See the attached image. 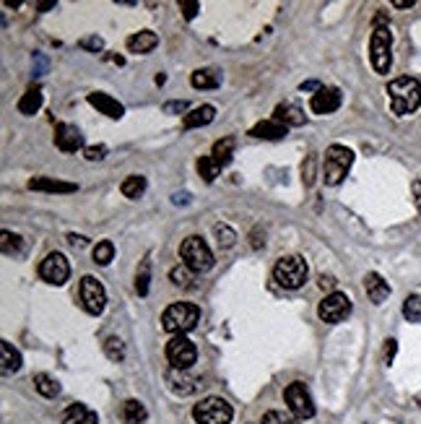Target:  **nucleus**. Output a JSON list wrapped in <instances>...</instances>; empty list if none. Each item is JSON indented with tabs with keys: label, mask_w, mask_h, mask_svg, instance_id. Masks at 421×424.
<instances>
[{
	"label": "nucleus",
	"mask_w": 421,
	"mask_h": 424,
	"mask_svg": "<svg viewBox=\"0 0 421 424\" xmlns=\"http://www.w3.org/2000/svg\"><path fill=\"white\" fill-rule=\"evenodd\" d=\"M387 99H390V113L396 117L413 115L421 107V84L411 75H400L387 84Z\"/></svg>",
	"instance_id": "1"
},
{
	"label": "nucleus",
	"mask_w": 421,
	"mask_h": 424,
	"mask_svg": "<svg viewBox=\"0 0 421 424\" xmlns=\"http://www.w3.org/2000/svg\"><path fill=\"white\" fill-rule=\"evenodd\" d=\"M200 323V307L193 302H174L161 312V328L174 336H185Z\"/></svg>",
	"instance_id": "2"
},
{
	"label": "nucleus",
	"mask_w": 421,
	"mask_h": 424,
	"mask_svg": "<svg viewBox=\"0 0 421 424\" xmlns=\"http://www.w3.org/2000/svg\"><path fill=\"white\" fill-rule=\"evenodd\" d=\"M370 62L374 73L385 75L393 65V32L390 26L374 24L370 37Z\"/></svg>",
	"instance_id": "3"
},
{
	"label": "nucleus",
	"mask_w": 421,
	"mask_h": 424,
	"mask_svg": "<svg viewBox=\"0 0 421 424\" xmlns=\"http://www.w3.org/2000/svg\"><path fill=\"white\" fill-rule=\"evenodd\" d=\"M351 164H354V151L341 146V143L328 146V151H325V164H322V180H325V185L330 187L341 185L344 177L348 175V169H351Z\"/></svg>",
	"instance_id": "4"
},
{
	"label": "nucleus",
	"mask_w": 421,
	"mask_h": 424,
	"mask_svg": "<svg viewBox=\"0 0 421 424\" xmlns=\"http://www.w3.org/2000/svg\"><path fill=\"white\" fill-rule=\"evenodd\" d=\"M307 274H310V268L302 255H284L273 268L276 284L284 289H302L307 284Z\"/></svg>",
	"instance_id": "5"
},
{
	"label": "nucleus",
	"mask_w": 421,
	"mask_h": 424,
	"mask_svg": "<svg viewBox=\"0 0 421 424\" xmlns=\"http://www.w3.org/2000/svg\"><path fill=\"white\" fill-rule=\"evenodd\" d=\"M180 258H182V266H187L193 274H206L213 268V252L206 245V239L193 235V237L182 239L180 245Z\"/></svg>",
	"instance_id": "6"
},
{
	"label": "nucleus",
	"mask_w": 421,
	"mask_h": 424,
	"mask_svg": "<svg viewBox=\"0 0 421 424\" xmlns=\"http://www.w3.org/2000/svg\"><path fill=\"white\" fill-rule=\"evenodd\" d=\"M232 416H234V412H232L229 401H224L221 396H208L193 409L195 424H229Z\"/></svg>",
	"instance_id": "7"
},
{
	"label": "nucleus",
	"mask_w": 421,
	"mask_h": 424,
	"mask_svg": "<svg viewBox=\"0 0 421 424\" xmlns=\"http://www.w3.org/2000/svg\"><path fill=\"white\" fill-rule=\"evenodd\" d=\"M78 297H81V305H84V310L88 315H101L104 307H107V292H104L99 279H94V276H84L81 279Z\"/></svg>",
	"instance_id": "8"
},
{
	"label": "nucleus",
	"mask_w": 421,
	"mask_h": 424,
	"mask_svg": "<svg viewBox=\"0 0 421 424\" xmlns=\"http://www.w3.org/2000/svg\"><path fill=\"white\" fill-rule=\"evenodd\" d=\"M284 401L289 406V412L294 414L297 419H312L315 416V401H312L310 390L304 383H291L284 390Z\"/></svg>",
	"instance_id": "9"
},
{
	"label": "nucleus",
	"mask_w": 421,
	"mask_h": 424,
	"mask_svg": "<svg viewBox=\"0 0 421 424\" xmlns=\"http://www.w3.org/2000/svg\"><path fill=\"white\" fill-rule=\"evenodd\" d=\"M167 360L172 364V370H190L198 360V346L187 336H174L167 344Z\"/></svg>",
	"instance_id": "10"
},
{
	"label": "nucleus",
	"mask_w": 421,
	"mask_h": 424,
	"mask_svg": "<svg viewBox=\"0 0 421 424\" xmlns=\"http://www.w3.org/2000/svg\"><path fill=\"white\" fill-rule=\"evenodd\" d=\"M317 315H320L322 323H330V325L344 323L348 315H351V300H348V294H344V292H330L320 302Z\"/></svg>",
	"instance_id": "11"
},
{
	"label": "nucleus",
	"mask_w": 421,
	"mask_h": 424,
	"mask_svg": "<svg viewBox=\"0 0 421 424\" xmlns=\"http://www.w3.org/2000/svg\"><path fill=\"white\" fill-rule=\"evenodd\" d=\"M39 276L52 287H62L68 281V276H71V263L62 252H50L45 261L39 263Z\"/></svg>",
	"instance_id": "12"
},
{
	"label": "nucleus",
	"mask_w": 421,
	"mask_h": 424,
	"mask_svg": "<svg viewBox=\"0 0 421 424\" xmlns=\"http://www.w3.org/2000/svg\"><path fill=\"white\" fill-rule=\"evenodd\" d=\"M341 102H344V94H341V89L322 86L320 91H315V94H312L310 110L315 115H330V113H335V110L341 107Z\"/></svg>",
	"instance_id": "13"
},
{
	"label": "nucleus",
	"mask_w": 421,
	"mask_h": 424,
	"mask_svg": "<svg viewBox=\"0 0 421 424\" xmlns=\"http://www.w3.org/2000/svg\"><path fill=\"white\" fill-rule=\"evenodd\" d=\"M55 146L62 151V154H75V151L84 146V136L81 130L71 123H60L55 128Z\"/></svg>",
	"instance_id": "14"
},
{
	"label": "nucleus",
	"mask_w": 421,
	"mask_h": 424,
	"mask_svg": "<svg viewBox=\"0 0 421 424\" xmlns=\"http://www.w3.org/2000/svg\"><path fill=\"white\" fill-rule=\"evenodd\" d=\"M273 120L276 123L286 125V128H299V125H304V110L297 107L294 102H281L276 110H273Z\"/></svg>",
	"instance_id": "15"
},
{
	"label": "nucleus",
	"mask_w": 421,
	"mask_h": 424,
	"mask_svg": "<svg viewBox=\"0 0 421 424\" xmlns=\"http://www.w3.org/2000/svg\"><path fill=\"white\" fill-rule=\"evenodd\" d=\"M88 104L97 107L101 115H107V117H112V120H120V117L125 115L123 104H120L117 99H112L110 94H104V91H91V94H88Z\"/></svg>",
	"instance_id": "16"
},
{
	"label": "nucleus",
	"mask_w": 421,
	"mask_h": 424,
	"mask_svg": "<svg viewBox=\"0 0 421 424\" xmlns=\"http://www.w3.org/2000/svg\"><path fill=\"white\" fill-rule=\"evenodd\" d=\"M62 424H99V416L86 403H71L62 412Z\"/></svg>",
	"instance_id": "17"
},
{
	"label": "nucleus",
	"mask_w": 421,
	"mask_h": 424,
	"mask_svg": "<svg viewBox=\"0 0 421 424\" xmlns=\"http://www.w3.org/2000/svg\"><path fill=\"white\" fill-rule=\"evenodd\" d=\"M364 289H367V297H370L374 305H383V302L390 297V284H387L380 274H374V271L364 276Z\"/></svg>",
	"instance_id": "18"
},
{
	"label": "nucleus",
	"mask_w": 421,
	"mask_h": 424,
	"mask_svg": "<svg viewBox=\"0 0 421 424\" xmlns=\"http://www.w3.org/2000/svg\"><path fill=\"white\" fill-rule=\"evenodd\" d=\"M29 190H42V193H75L78 185L75 182H65V180H55V177H34V180H29Z\"/></svg>",
	"instance_id": "19"
},
{
	"label": "nucleus",
	"mask_w": 421,
	"mask_h": 424,
	"mask_svg": "<svg viewBox=\"0 0 421 424\" xmlns=\"http://www.w3.org/2000/svg\"><path fill=\"white\" fill-rule=\"evenodd\" d=\"M128 50L136 52V55H149L156 45H159V37H156V32H151V29H143V32H138L133 37H128Z\"/></svg>",
	"instance_id": "20"
},
{
	"label": "nucleus",
	"mask_w": 421,
	"mask_h": 424,
	"mask_svg": "<svg viewBox=\"0 0 421 424\" xmlns=\"http://www.w3.org/2000/svg\"><path fill=\"white\" fill-rule=\"evenodd\" d=\"M213 117H216V107H210V104H200V107L190 110V113L182 117V128H185V130L203 128V125L213 123Z\"/></svg>",
	"instance_id": "21"
},
{
	"label": "nucleus",
	"mask_w": 421,
	"mask_h": 424,
	"mask_svg": "<svg viewBox=\"0 0 421 424\" xmlns=\"http://www.w3.org/2000/svg\"><path fill=\"white\" fill-rule=\"evenodd\" d=\"M286 125H281V123H276V120H261L258 125H252L250 128V136L252 138H265V141H281V138L286 136Z\"/></svg>",
	"instance_id": "22"
},
{
	"label": "nucleus",
	"mask_w": 421,
	"mask_h": 424,
	"mask_svg": "<svg viewBox=\"0 0 421 424\" xmlns=\"http://www.w3.org/2000/svg\"><path fill=\"white\" fill-rule=\"evenodd\" d=\"M0 354H3V360H0V373L3 375H13L21 370V364H24V360H21V354H19V349H13L11 341H0Z\"/></svg>",
	"instance_id": "23"
},
{
	"label": "nucleus",
	"mask_w": 421,
	"mask_h": 424,
	"mask_svg": "<svg viewBox=\"0 0 421 424\" xmlns=\"http://www.w3.org/2000/svg\"><path fill=\"white\" fill-rule=\"evenodd\" d=\"M120 419H123V424H143L149 419V412H146V406L141 401L128 399L120 406Z\"/></svg>",
	"instance_id": "24"
},
{
	"label": "nucleus",
	"mask_w": 421,
	"mask_h": 424,
	"mask_svg": "<svg viewBox=\"0 0 421 424\" xmlns=\"http://www.w3.org/2000/svg\"><path fill=\"white\" fill-rule=\"evenodd\" d=\"M0 245H3V255H8V258H24L26 255V242L21 235H13L8 229H3V235H0Z\"/></svg>",
	"instance_id": "25"
},
{
	"label": "nucleus",
	"mask_w": 421,
	"mask_h": 424,
	"mask_svg": "<svg viewBox=\"0 0 421 424\" xmlns=\"http://www.w3.org/2000/svg\"><path fill=\"white\" fill-rule=\"evenodd\" d=\"M182 373H185V370H169V373H167V383H169L172 393H177V396H190V393L195 390V380Z\"/></svg>",
	"instance_id": "26"
},
{
	"label": "nucleus",
	"mask_w": 421,
	"mask_h": 424,
	"mask_svg": "<svg viewBox=\"0 0 421 424\" xmlns=\"http://www.w3.org/2000/svg\"><path fill=\"white\" fill-rule=\"evenodd\" d=\"M146 187H149V180L143 175H128L123 182H120V193H123L125 198L138 200L146 193Z\"/></svg>",
	"instance_id": "27"
},
{
	"label": "nucleus",
	"mask_w": 421,
	"mask_h": 424,
	"mask_svg": "<svg viewBox=\"0 0 421 424\" xmlns=\"http://www.w3.org/2000/svg\"><path fill=\"white\" fill-rule=\"evenodd\" d=\"M42 102H45V97H42V89L39 86H32V89H26V94L19 99V113L21 115H37L39 113V107H42Z\"/></svg>",
	"instance_id": "28"
},
{
	"label": "nucleus",
	"mask_w": 421,
	"mask_h": 424,
	"mask_svg": "<svg viewBox=\"0 0 421 424\" xmlns=\"http://www.w3.org/2000/svg\"><path fill=\"white\" fill-rule=\"evenodd\" d=\"M190 84L195 89H216L221 84V73L213 68H198L195 73L190 75Z\"/></svg>",
	"instance_id": "29"
},
{
	"label": "nucleus",
	"mask_w": 421,
	"mask_h": 424,
	"mask_svg": "<svg viewBox=\"0 0 421 424\" xmlns=\"http://www.w3.org/2000/svg\"><path fill=\"white\" fill-rule=\"evenodd\" d=\"M234 143L237 141L232 136L216 141V143H213V151H210V156L221 164V167H226V164L232 162V156H234Z\"/></svg>",
	"instance_id": "30"
},
{
	"label": "nucleus",
	"mask_w": 421,
	"mask_h": 424,
	"mask_svg": "<svg viewBox=\"0 0 421 424\" xmlns=\"http://www.w3.org/2000/svg\"><path fill=\"white\" fill-rule=\"evenodd\" d=\"M34 388H37L39 396H45V399H55V396L60 393V383L47 373L34 375Z\"/></svg>",
	"instance_id": "31"
},
{
	"label": "nucleus",
	"mask_w": 421,
	"mask_h": 424,
	"mask_svg": "<svg viewBox=\"0 0 421 424\" xmlns=\"http://www.w3.org/2000/svg\"><path fill=\"white\" fill-rule=\"evenodd\" d=\"M151 289V258L146 255L143 261H141V268H138L136 274V292L141 297H146Z\"/></svg>",
	"instance_id": "32"
},
{
	"label": "nucleus",
	"mask_w": 421,
	"mask_h": 424,
	"mask_svg": "<svg viewBox=\"0 0 421 424\" xmlns=\"http://www.w3.org/2000/svg\"><path fill=\"white\" fill-rule=\"evenodd\" d=\"M221 169H224V167L216 162L213 156H200V159H198V175L203 177L206 182H213L216 177L221 175Z\"/></svg>",
	"instance_id": "33"
},
{
	"label": "nucleus",
	"mask_w": 421,
	"mask_h": 424,
	"mask_svg": "<svg viewBox=\"0 0 421 424\" xmlns=\"http://www.w3.org/2000/svg\"><path fill=\"white\" fill-rule=\"evenodd\" d=\"M112 258H115V242L112 239L97 242V248H94V263L97 266H110Z\"/></svg>",
	"instance_id": "34"
},
{
	"label": "nucleus",
	"mask_w": 421,
	"mask_h": 424,
	"mask_svg": "<svg viewBox=\"0 0 421 424\" xmlns=\"http://www.w3.org/2000/svg\"><path fill=\"white\" fill-rule=\"evenodd\" d=\"M403 318L409 323H421V297L419 294H409L403 302Z\"/></svg>",
	"instance_id": "35"
},
{
	"label": "nucleus",
	"mask_w": 421,
	"mask_h": 424,
	"mask_svg": "<svg viewBox=\"0 0 421 424\" xmlns=\"http://www.w3.org/2000/svg\"><path fill=\"white\" fill-rule=\"evenodd\" d=\"M213 237L219 242V248H232L237 242V232L229 224H213Z\"/></svg>",
	"instance_id": "36"
},
{
	"label": "nucleus",
	"mask_w": 421,
	"mask_h": 424,
	"mask_svg": "<svg viewBox=\"0 0 421 424\" xmlns=\"http://www.w3.org/2000/svg\"><path fill=\"white\" fill-rule=\"evenodd\" d=\"M104 354L110 362H123L125 360V344L117 336H110L104 341Z\"/></svg>",
	"instance_id": "37"
},
{
	"label": "nucleus",
	"mask_w": 421,
	"mask_h": 424,
	"mask_svg": "<svg viewBox=\"0 0 421 424\" xmlns=\"http://www.w3.org/2000/svg\"><path fill=\"white\" fill-rule=\"evenodd\" d=\"M299 422H302V419H297L291 412H278V409H273V412L263 414L261 424H299Z\"/></svg>",
	"instance_id": "38"
},
{
	"label": "nucleus",
	"mask_w": 421,
	"mask_h": 424,
	"mask_svg": "<svg viewBox=\"0 0 421 424\" xmlns=\"http://www.w3.org/2000/svg\"><path fill=\"white\" fill-rule=\"evenodd\" d=\"M193 271L187 268V266H177V268H172L169 271V279H172V284H177V287H190V281H193Z\"/></svg>",
	"instance_id": "39"
},
{
	"label": "nucleus",
	"mask_w": 421,
	"mask_h": 424,
	"mask_svg": "<svg viewBox=\"0 0 421 424\" xmlns=\"http://www.w3.org/2000/svg\"><path fill=\"white\" fill-rule=\"evenodd\" d=\"M315 164H317V156H315V154L307 156V164H302V182L307 187H312V182H315Z\"/></svg>",
	"instance_id": "40"
},
{
	"label": "nucleus",
	"mask_w": 421,
	"mask_h": 424,
	"mask_svg": "<svg viewBox=\"0 0 421 424\" xmlns=\"http://www.w3.org/2000/svg\"><path fill=\"white\" fill-rule=\"evenodd\" d=\"M180 11H182V16H185L187 21H193L200 11V3L198 0H180Z\"/></svg>",
	"instance_id": "41"
},
{
	"label": "nucleus",
	"mask_w": 421,
	"mask_h": 424,
	"mask_svg": "<svg viewBox=\"0 0 421 424\" xmlns=\"http://www.w3.org/2000/svg\"><path fill=\"white\" fill-rule=\"evenodd\" d=\"M396 354H398V341L396 338H387V341H385V349H383V362L390 367L393 360H396Z\"/></svg>",
	"instance_id": "42"
},
{
	"label": "nucleus",
	"mask_w": 421,
	"mask_h": 424,
	"mask_svg": "<svg viewBox=\"0 0 421 424\" xmlns=\"http://www.w3.org/2000/svg\"><path fill=\"white\" fill-rule=\"evenodd\" d=\"M78 45H81L84 50H88V52H101L104 50V39L101 37H84Z\"/></svg>",
	"instance_id": "43"
},
{
	"label": "nucleus",
	"mask_w": 421,
	"mask_h": 424,
	"mask_svg": "<svg viewBox=\"0 0 421 424\" xmlns=\"http://www.w3.org/2000/svg\"><path fill=\"white\" fill-rule=\"evenodd\" d=\"M84 154H86L88 162H101V159H104V154H107V146H104V143H99V146H88Z\"/></svg>",
	"instance_id": "44"
},
{
	"label": "nucleus",
	"mask_w": 421,
	"mask_h": 424,
	"mask_svg": "<svg viewBox=\"0 0 421 424\" xmlns=\"http://www.w3.org/2000/svg\"><path fill=\"white\" fill-rule=\"evenodd\" d=\"M187 110V102H167V104H164V113L167 115H182Z\"/></svg>",
	"instance_id": "45"
},
{
	"label": "nucleus",
	"mask_w": 421,
	"mask_h": 424,
	"mask_svg": "<svg viewBox=\"0 0 421 424\" xmlns=\"http://www.w3.org/2000/svg\"><path fill=\"white\" fill-rule=\"evenodd\" d=\"M68 245H71V248H86L88 245V237H84V235H73V232H71V235H68Z\"/></svg>",
	"instance_id": "46"
},
{
	"label": "nucleus",
	"mask_w": 421,
	"mask_h": 424,
	"mask_svg": "<svg viewBox=\"0 0 421 424\" xmlns=\"http://www.w3.org/2000/svg\"><path fill=\"white\" fill-rule=\"evenodd\" d=\"M320 287L322 289H333L335 287V279L330 274H320Z\"/></svg>",
	"instance_id": "47"
},
{
	"label": "nucleus",
	"mask_w": 421,
	"mask_h": 424,
	"mask_svg": "<svg viewBox=\"0 0 421 424\" xmlns=\"http://www.w3.org/2000/svg\"><path fill=\"white\" fill-rule=\"evenodd\" d=\"M411 187H413V200H416V209L421 211V180H416Z\"/></svg>",
	"instance_id": "48"
},
{
	"label": "nucleus",
	"mask_w": 421,
	"mask_h": 424,
	"mask_svg": "<svg viewBox=\"0 0 421 424\" xmlns=\"http://www.w3.org/2000/svg\"><path fill=\"white\" fill-rule=\"evenodd\" d=\"M299 89H302V91H320L322 86L317 84V81H304V84H302Z\"/></svg>",
	"instance_id": "49"
},
{
	"label": "nucleus",
	"mask_w": 421,
	"mask_h": 424,
	"mask_svg": "<svg viewBox=\"0 0 421 424\" xmlns=\"http://www.w3.org/2000/svg\"><path fill=\"white\" fill-rule=\"evenodd\" d=\"M413 0H393V8H413Z\"/></svg>",
	"instance_id": "50"
},
{
	"label": "nucleus",
	"mask_w": 421,
	"mask_h": 424,
	"mask_svg": "<svg viewBox=\"0 0 421 424\" xmlns=\"http://www.w3.org/2000/svg\"><path fill=\"white\" fill-rule=\"evenodd\" d=\"M190 200V193H174L172 196V203H187Z\"/></svg>",
	"instance_id": "51"
},
{
	"label": "nucleus",
	"mask_w": 421,
	"mask_h": 424,
	"mask_svg": "<svg viewBox=\"0 0 421 424\" xmlns=\"http://www.w3.org/2000/svg\"><path fill=\"white\" fill-rule=\"evenodd\" d=\"M55 5H58L55 0H45V3H37V8H39V11H50V8H55Z\"/></svg>",
	"instance_id": "52"
}]
</instances>
